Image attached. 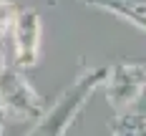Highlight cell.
<instances>
[{"label": "cell", "mask_w": 146, "mask_h": 136, "mask_svg": "<svg viewBox=\"0 0 146 136\" xmlns=\"http://www.w3.org/2000/svg\"><path fill=\"white\" fill-rule=\"evenodd\" d=\"M108 68H86L76 76L68 88L58 96V101L45 108L40 113V119H35V126L30 129L28 136H66V131L71 129V123L76 116L81 113V108L88 103L91 93L103 86Z\"/></svg>", "instance_id": "obj_1"}, {"label": "cell", "mask_w": 146, "mask_h": 136, "mask_svg": "<svg viewBox=\"0 0 146 136\" xmlns=\"http://www.w3.org/2000/svg\"><path fill=\"white\" fill-rule=\"evenodd\" d=\"M0 111L10 121H35L45 111L43 98L15 66L0 73Z\"/></svg>", "instance_id": "obj_2"}, {"label": "cell", "mask_w": 146, "mask_h": 136, "mask_svg": "<svg viewBox=\"0 0 146 136\" xmlns=\"http://www.w3.org/2000/svg\"><path fill=\"white\" fill-rule=\"evenodd\" d=\"M103 86H106V98H108L111 108L116 113H121V111L136 106L139 96L144 93L146 66L139 60H121L113 68H108Z\"/></svg>", "instance_id": "obj_3"}, {"label": "cell", "mask_w": 146, "mask_h": 136, "mask_svg": "<svg viewBox=\"0 0 146 136\" xmlns=\"http://www.w3.org/2000/svg\"><path fill=\"white\" fill-rule=\"evenodd\" d=\"M10 35H13V66L20 71L33 68L40 58V35H43L38 10L33 8L18 10Z\"/></svg>", "instance_id": "obj_4"}, {"label": "cell", "mask_w": 146, "mask_h": 136, "mask_svg": "<svg viewBox=\"0 0 146 136\" xmlns=\"http://www.w3.org/2000/svg\"><path fill=\"white\" fill-rule=\"evenodd\" d=\"M86 3L129 20L146 33V0H86Z\"/></svg>", "instance_id": "obj_5"}, {"label": "cell", "mask_w": 146, "mask_h": 136, "mask_svg": "<svg viewBox=\"0 0 146 136\" xmlns=\"http://www.w3.org/2000/svg\"><path fill=\"white\" fill-rule=\"evenodd\" d=\"M113 136H146V111L144 108H126L113 119Z\"/></svg>", "instance_id": "obj_6"}, {"label": "cell", "mask_w": 146, "mask_h": 136, "mask_svg": "<svg viewBox=\"0 0 146 136\" xmlns=\"http://www.w3.org/2000/svg\"><path fill=\"white\" fill-rule=\"evenodd\" d=\"M15 15H18V8H15L10 0H0V40L5 35H10L15 23Z\"/></svg>", "instance_id": "obj_7"}, {"label": "cell", "mask_w": 146, "mask_h": 136, "mask_svg": "<svg viewBox=\"0 0 146 136\" xmlns=\"http://www.w3.org/2000/svg\"><path fill=\"white\" fill-rule=\"evenodd\" d=\"M8 66H10V63H8V56H5V50H3V45H0V73H3Z\"/></svg>", "instance_id": "obj_8"}, {"label": "cell", "mask_w": 146, "mask_h": 136, "mask_svg": "<svg viewBox=\"0 0 146 136\" xmlns=\"http://www.w3.org/2000/svg\"><path fill=\"white\" fill-rule=\"evenodd\" d=\"M3 126H5V113L0 111V136H3Z\"/></svg>", "instance_id": "obj_9"}]
</instances>
